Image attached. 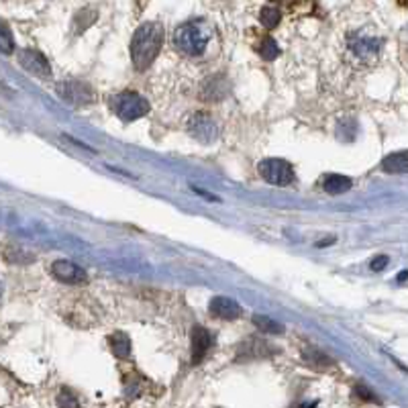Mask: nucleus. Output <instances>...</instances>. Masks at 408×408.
Listing matches in <instances>:
<instances>
[{
	"instance_id": "nucleus-9",
	"label": "nucleus",
	"mask_w": 408,
	"mask_h": 408,
	"mask_svg": "<svg viewBox=\"0 0 408 408\" xmlns=\"http://www.w3.org/2000/svg\"><path fill=\"white\" fill-rule=\"evenodd\" d=\"M19 63L29 72V74H35V76H41V78H47L52 74V65L49 61L45 59L43 54L35 52V49H23L19 54Z\"/></svg>"
},
{
	"instance_id": "nucleus-17",
	"label": "nucleus",
	"mask_w": 408,
	"mask_h": 408,
	"mask_svg": "<svg viewBox=\"0 0 408 408\" xmlns=\"http://www.w3.org/2000/svg\"><path fill=\"white\" fill-rule=\"evenodd\" d=\"M282 21V13L280 8L276 6H263V10L260 13V23H262L265 29H276Z\"/></svg>"
},
{
	"instance_id": "nucleus-8",
	"label": "nucleus",
	"mask_w": 408,
	"mask_h": 408,
	"mask_svg": "<svg viewBox=\"0 0 408 408\" xmlns=\"http://www.w3.org/2000/svg\"><path fill=\"white\" fill-rule=\"evenodd\" d=\"M49 274L61 284H84L88 280L86 272L80 265H76L74 262H68V260H59V262L52 263Z\"/></svg>"
},
{
	"instance_id": "nucleus-19",
	"label": "nucleus",
	"mask_w": 408,
	"mask_h": 408,
	"mask_svg": "<svg viewBox=\"0 0 408 408\" xmlns=\"http://www.w3.org/2000/svg\"><path fill=\"white\" fill-rule=\"evenodd\" d=\"M260 56L263 59H267V61H272V59H276L280 56V47H278V43L272 37H263L262 45H260Z\"/></svg>"
},
{
	"instance_id": "nucleus-10",
	"label": "nucleus",
	"mask_w": 408,
	"mask_h": 408,
	"mask_svg": "<svg viewBox=\"0 0 408 408\" xmlns=\"http://www.w3.org/2000/svg\"><path fill=\"white\" fill-rule=\"evenodd\" d=\"M208 311H210V315H214L217 319H223V321H235L243 313L233 298H227V296H214L208 302Z\"/></svg>"
},
{
	"instance_id": "nucleus-4",
	"label": "nucleus",
	"mask_w": 408,
	"mask_h": 408,
	"mask_svg": "<svg viewBox=\"0 0 408 408\" xmlns=\"http://www.w3.org/2000/svg\"><path fill=\"white\" fill-rule=\"evenodd\" d=\"M379 49H382V41H379V37L372 35V33L357 31L347 37V52L363 63H370L378 58Z\"/></svg>"
},
{
	"instance_id": "nucleus-5",
	"label": "nucleus",
	"mask_w": 408,
	"mask_h": 408,
	"mask_svg": "<svg viewBox=\"0 0 408 408\" xmlns=\"http://www.w3.org/2000/svg\"><path fill=\"white\" fill-rule=\"evenodd\" d=\"M260 174L272 186H290L296 180V174H294L290 164L284 159H278V157L263 159L260 164Z\"/></svg>"
},
{
	"instance_id": "nucleus-22",
	"label": "nucleus",
	"mask_w": 408,
	"mask_h": 408,
	"mask_svg": "<svg viewBox=\"0 0 408 408\" xmlns=\"http://www.w3.org/2000/svg\"><path fill=\"white\" fill-rule=\"evenodd\" d=\"M386 263H388V258H386V256H379V258H376V260L372 262V269H374V272H379V269L386 267Z\"/></svg>"
},
{
	"instance_id": "nucleus-14",
	"label": "nucleus",
	"mask_w": 408,
	"mask_h": 408,
	"mask_svg": "<svg viewBox=\"0 0 408 408\" xmlns=\"http://www.w3.org/2000/svg\"><path fill=\"white\" fill-rule=\"evenodd\" d=\"M351 178H345V175H339V174H331L324 178V190L329 192V194H343V192H347L351 188Z\"/></svg>"
},
{
	"instance_id": "nucleus-13",
	"label": "nucleus",
	"mask_w": 408,
	"mask_h": 408,
	"mask_svg": "<svg viewBox=\"0 0 408 408\" xmlns=\"http://www.w3.org/2000/svg\"><path fill=\"white\" fill-rule=\"evenodd\" d=\"M109 343H111V350L117 355L118 359H127L131 355V339L129 335H125L123 331H117L109 337Z\"/></svg>"
},
{
	"instance_id": "nucleus-15",
	"label": "nucleus",
	"mask_w": 408,
	"mask_h": 408,
	"mask_svg": "<svg viewBox=\"0 0 408 408\" xmlns=\"http://www.w3.org/2000/svg\"><path fill=\"white\" fill-rule=\"evenodd\" d=\"M302 357L308 366L313 368H319V370H324V368H331L333 366V359L329 355H324L322 351H319L317 347H306L302 351Z\"/></svg>"
},
{
	"instance_id": "nucleus-16",
	"label": "nucleus",
	"mask_w": 408,
	"mask_h": 408,
	"mask_svg": "<svg viewBox=\"0 0 408 408\" xmlns=\"http://www.w3.org/2000/svg\"><path fill=\"white\" fill-rule=\"evenodd\" d=\"M253 324L263 331V333H272V335H282L284 333V324L278 321H274L272 317L267 315H253Z\"/></svg>"
},
{
	"instance_id": "nucleus-7",
	"label": "nucleus",
	"mask_w": 408,
	"mask_h": 408,
	"mask_svg": "<svg viewBox=\"0 0 408 408\" xmlns=\"http://www.w3.org/2000/svg\"><path fill=\"white\" fill-rule=\"evenodd\" d=\"M188 131L194 139H198L201 143H212L219 135V129L214 125V120L206 113H196L188 120Z\"/></svg>"
},
{
	"instance_id": "nucleus-20",
	"label": "nucleus",
	"mask_w": 408,
	"mask_h": 408,
	"mask_svg": "<svg viewBox=\"0 0 408 408\" xmlns=\"http://www.w3.org/2000/svg\"><path fill=\"white\" fill-rule=\"evenodd\" d=\"M58 407L59 408H80V402H78V398L70 392V390H61L58 396Z\"/></svg>"
},
{
	"instance_id": "nucleus-2",
	"label": "nucleus",
	"mask_w": 408,
	"mask_h": 408,
	"mask_svg": "<svg viewBox=\"0 0 408 408\" xmlns=\"http://www.w3.org/2000/svg\"><path fill=\"white\" fill-rule=\"evenodd\" d=\"M212 39V31L204 21H188L174 33L175 49L188 58L203 56Z\"/></svg>"
},
{
	"instance_id": "nucleus-23",
	"label": "nucleus",
	"mask_w": 408,
	"mask_h": 408,
	"mask_svg": "<svg viewBox=\"0 0 408 408\" xmlns=\"http://www.w3.org/2000/svg\"><path fill=\"white\" fill-rule=\"evenodd\" d=\"M405 280H407V272H400V276H398V282H400V284H405Z\"/></svg>"
},
{
	"instance_id": "nucleus-18",
	"label": "nucleus",
	"mask_w": 408,
	"mask_h": 408,
	"mask_svg": "<svg viewBox=\"0 0 408 408\" xmlns=\"http://www.w3.org/2000/svg\"><path fill=\"white\" fill-rule=\"evenodd\" d=\"M0 52L10 56L15 52V39H13V33L8 29L6 23L0 21Z\"/></svg>"
},
{
	"instance_id": "nucleus-12",
	"label": "nucleus",
	"mask_w": 408,
	"mask_h": 408,
	"mask_svg": "<svg viewBox=\"0 0 408 408\" xmlns=\"http://www.w3.org/2000/svg\"><path fill=\"white\" fill-rule=\"evenodd\" d=\"M384 172L388 174H407L408 172V153L407 151H396L382 162Z\"/></svg>"
},
{
	"instance_id": "nucleus-21",
	"label": "nucleus",
	"mask_w": 408,
	"mask_h": 408,
	"mask_svg": "<svg viewBox=\"0 0 408 408\" xmlns=\"http://www.w3.org/2000/svg\"><path fill=\"white\" fill-rule=\"evenodd\" d=\"M355 394H359V398L370 400V402H376V400H378V398L374 396V392H370L363 384H357V386H355Z\"/></svg>"
},
{
	"instance_id": "nucleus-3",
	"label": "nucleus",
	"mask_w": 408,
	"mask_h": 408,
	"mask_svg": "<svg viewBox=\"0 0 408 408\" xmlns=\"http://www.w3.org/2000/svg\"><path fill=\"white\" fill-rule=\"evenodd\" d=\"M111 109L123 120H137L149 113V102L137 92H120L111 98Z\"/></svg>"
},
{
	"instance_id": "nucleus-11",
	"label": "nucleus",
	"mask_w": 408,
	"mask_h": 408,
	"mask_svg": "<svg viewBox=\"0 0 408 408\" xmlns=\"http://www.w3.org/2000/svg\"><path fill=\"white\" fill-rule=\"evenodd\" d=\"M212 347V337L204 327L192 329V363L198 366Z\"/></svg>"
},
{
	"instance_id": "nucleus-1",
	"label": "nucleus",
	"mask_w": 408,
	"mask_h": 408,
	"mask_svg": "<svg viewBox=\"0 0 408 408\" xmlns=\"http://www.w3.org/2000/svg\"><path fill=\"white\" fill-rule=\"evenodd\" d=\"M164 43V29L157 23H146L135 31L131 41V59L139 72L147 70L157 58Z\"/></svg>"
},
{
	"instance_id": "nucleus-6",
	"label": "nucleus",
	"mask_w": 408,
	"mask_h": 408,
	"mask_svg": "<svg viewBox=\"0 0 408 408\" xmlns=\"http://www.w3.org/2000/svg\"><path fill=\"white\" fill-rule=\"evenodd\" d=\"M58 94L72 107H84L94 100V92L92 88L78 82V80H70V82H61L58 86Z\"/></svg>"
}]
</instances>
